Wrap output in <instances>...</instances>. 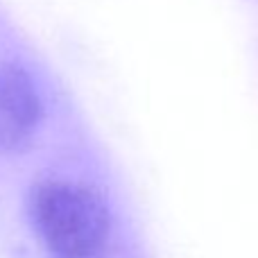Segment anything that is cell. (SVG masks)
<instances>
[{
    "mask_svg": "<svg viewBox=\"0 0 258 258\" xmlns=\"http://www.w3.org/2000/svg\"><path fill=\"white\" fill-rule=\"evenodd\" d=\"M36 233L57 258H95L109 240V209L95 190L73 181H43L30 202Z\"/></svg>",
    "mask_w": 258,
    "mask_h": 258,
    "instance_id": "1",
    "label": "cell"
},
{
    "mask_svg": "<svg viewBox=\"0 0 258 258\" xmlns=\"http://www.w3.org/2000/svg\"><path fill=\"white\" fill-rule=\"evenodd\" d=\"M41 125V100L30 75L0 61V147L23 150Z\"/></svg>",
    "mask_w": 258,
    "mask_h": 258,
    "instance_id": "2",
    "label": "cell"
}]
</instances>
